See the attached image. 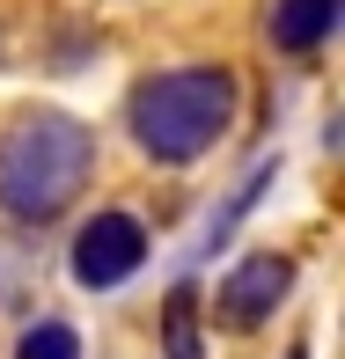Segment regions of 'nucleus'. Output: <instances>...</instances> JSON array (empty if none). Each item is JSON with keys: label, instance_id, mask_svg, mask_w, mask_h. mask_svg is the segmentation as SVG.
<instances>
[{"label": "nucleus", "instance_id": "obj_3", "mask_svg": "<svg viewBox=\"0 0 345 359\" xmlns=\"http://www.w3.org/2000/svg\"><path fill=\"white\" fill-rule=\"evenodd\" d=\"M140 264H147V227H140L133 213H96V220L74 235V279L89 286V293L125 286Z\"/></svg>", "mask_w": 345, "mask_h": 359}, {"label": "nucleus", "instance_id": "obj_8", "mask_svg": "<svg viewBox=\"0 0 345 359\" xmlns=\"http://www.w3.org/2000/svg\"><path fill=\"white\" fill-rule=\"evenodd\" d=\"M15 359H81V337L67 330V323H37V330H22Z\"/></svg>", "mask_w": 345, "mask_h": 359}, {"label": "nucleus", "instance_id": "obj_6", "mask_svg": "<svg viewBox=\"0 0 345 359\" xmlns=\"http://www.w3.org/2000/svg\"><path fill=\"white\" fill-rule=\"evenodd\" d=\"M162 352L169 359H206L199 352V293L191 286H176L169 308H162Z\"/></svg>", "mask_w": 345, "mask_h": 359}, {"label": "nucleus", "instance_id": "obj_9", "mask_svg": "<svg viewBox=\"0 0 345 359\" xmlns=\"http://www.w3.org/2000/svg\"><path fill=\"white\" fill-rule=\"evenodd\" d=\"M287 359H308V345H294V352H287Z\"/></svg>", "mask_w": 345, "mask_h": 359}, {"label": "nucleus", "instance_id": "obj_5", "mask_svg": "<svg viewBox=\"0 0 345 359\" xmlns=\"http://www.w3.org/2000/svg\"><path fill=\"white\" fill-rule=\"evenodd\" d=\"M338 8H345V0H272L265 29H272L279 52H316V44L338 29Z\"/></svg>", "mask_w": 345, "mask_h": 359}, {"label": "nucleus", "instance_id": "obj_7", "mask_svg": "<svg viewBox=\"0 0 345 359\" xmlns=\"http://www.w3.org/2000/svg\"><path fill=\"white\" fill-rule=\"evenodd\" d=\"M272 176H279V161H257V169L242 176V191H235V198H228V213H213V227H206V250H213V242H228V227H235V220H242V213H250V205H257V191H265Z\"/></svg>", "mask_w": 345, "mask_h": 359}, {"label": "nucleus", "instance_id": "obj_2", "mask_svg": "<svg viewBox=\"0 0 345 359\" xmlns=\"http://www.w3.org/2000/svg\"><path fill=\"white\" fill-rule=\"evenodd\" d=\"M235 103H242V88H235L228 67H169V74H147L133 88L125 118H133L140 154L176 169V161H199L235 125Z\"/></svg>", "mask_w": 345, "mask_h": 359}, {"label": "nucleus", "instance_id": "obj_4", "mask_svg": "<svg viewBox=\"0 0 345 359\" xmlns=\"http://www.w3.org/2000/svg\"><path fill=\"white\" fill-rule=\"evenodd\" d=\"M287 286H294V264L279 250H257V257H242V264L213 286V316H221L228 330H257V323L287 301Z\"/></svg>", "mask_w": 345, "mask_h": 359}, {"label": "nucleus", "instance_id": "obj_1", "mask_svg": "<svg viewBox=\"0 0 345 359\" xmlns=\"http://www.w3.org/2000/svg\"><path fill=\"white\" fill-rule=\"evenodd\" d=\"M96 133L67 110H22L0 125V213L8 220H59L89 191Z\"/></svg>", "mask_w": 345, "mask_h": 359}]
</instances>
